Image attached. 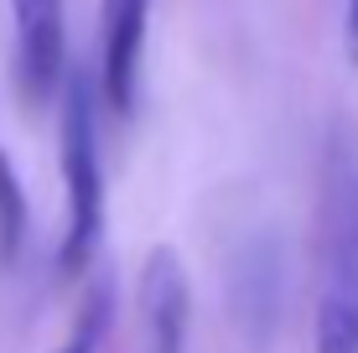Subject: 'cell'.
Instances as JSON below:
<instances>
[{"label":"cell","instance_id":"1","mask_svg":"<svg viewBox=\"0 0 358 353\" xmlns=\"http://www.w3.org/2000/svg\"><path fill=\"white\" fill-rule=\"evenodd\" d=\"M317 353H358V125H332L317 198Z\"/></svg>","mask_w":358,"mask_h":353},{"label":"cell","instance_id":"2","mask_svg":"<svg viewBox=\"0 0 358 353\" xmlns=\"http://www.w3.org/2000/svg\"><path fill=\"white\" fill-rule=\"evenodd\" d=\"M63 115H57V166H63V239L57 271L78 275L94 260L104 234V156H99V78L89 68H68Z\"/></svg>","mask_w":358,"mask_h":353},{"label":"cell","instance_id":"3","mask_svg":"<svg viewBox=\"0 0 358 353\" xmlns=\"http://www.w3.org/2000/svg\"><path fill=\"white\" fill-rule=\"evenodd\" d=\"M10 83L21 109H42L68 78V21L63 0H10Z\"/></svg>","mask_w":358,"mask_h":353},{"label":"cell","instance_id":"4","mask_svg":"<svg viewBox=\"0 0 358 353\" xmlns=\"http://www.w3.org/2000/svg\"><path fill=\"white\" fill-rule=\"evenodd\" d=\"M151 0H99V99L109 115H135Z\"/></svg>","mask_w":358,"mask_h":353},{"label":"cell","instance_id":"5","mask_svg":"<svg viewBox=\"0 0 358 353\" xmlns=\"http://www.w3.org/2000/svg\"><path fill=\"white\" fill-rule=\"evenodd\" d=\"M141 327L151 353H187V322H192V281L177 250H151L141 265Z\"/></svg>","mask_w":358,"mask_h":353},{"label":"cell","instance_id":"6","mask_svg":"<svg viewBox=\"0 0 358 353\" xmlns=\"http://www.w3.org/2000/svg\"><path fill=\"white\" fill-rule=\"evenodd\" d=\"M27 245V187L10 161V151L0 145V265H10Z\"/></svg>","mask_w":358,"mask_h":353},{"label":"cell","instance_id":"7","mask_svg":"<svg viewBox=\"0 0 358 353\" xmlns=\"http://www.w3.org/2000/svg\"><path fill=\"white\" fill-rule=\"evenodd\" d=\"M343 52L358 68V0H348V10H343Z\"/></svg>","mask_w":358,"mask_h":353},{"label":"cell","instance_id":"8","mask_svg":"<svg viewBox=\"0 0 358 353\" xmlns=\"http://www.w3.org/2000/svg\"><path fill=\"white\" fill-rule=\"evenodd\" d=\"M63 353H89V343H73V348H63Z\"/></svg>","mask_w":358,"mask_h":353}]
</instances>
